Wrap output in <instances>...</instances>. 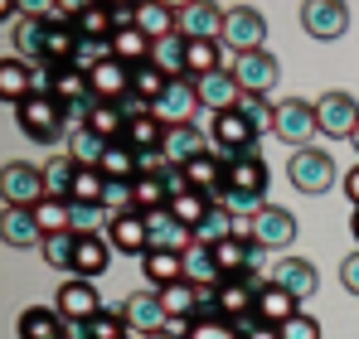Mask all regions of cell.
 <instances>
[{"label":"cell","mask_w":359,"mask_h":339,"mask_svg":"<svg viewBox=\"0 0 359 339\" xmlns=\"http://www.w3.org/2000/svg\"><path fill=\"white\" fill-rule=\"evenodd\" d=\"M340 282H345L350 296H359V252H350V257L340 262Z\"/></svg>","instance_id":"cell-56"},{"label":"cell","mask_w":359,"mask_h":339,"mask_svg":"<svg viewBox=\"0 0 359 339\" xmlns=\"http://www.w3.org/2000/svg\"><path fill=\"white\" fill-rule=\"evenodd\" d=\"M73 29H78V39H83V44H112V34H117L112 5H78Z\"/></svg>","instance_id":"cell-27"},{"label":"cell","mask_w":359,"mask_h":339,"mask_svg":"<svg viewBox=\"0 0 359 339\" xmlns=\"http://www.w3.org/2000/svg\"><path fill=\"white\" fill-rule=\"evenodd\" d=\"M272 136L287 141L292 151H306L311 136H320V126H316V102H301V97L277 102V131H272Z\"/></svg>","instance_id":"cell-7"},{"label":"cell","mask_w":359,"mask_h":339,"mask_svg":"<svg viewBox=\"0 0 359 339\" xmlns=\"http://www.w3.org/2000/svg\"><path fill=\"white\" fill-rule=\"evenodd\" d=\"M131 73H136V68H126L121 58H102V63L88 73V78H93V97L121 107V102L131 97Z\"/></svg>","instance_id":"cell-17"},{"label":"cell","mask_w":359,"mask_h":339,"mask_svg":"<svg viewBox=\"0 0 359 339\" xmlns=\"http://www.w3.org/2000/svg\"><path fill=\"white\" fill-rule=\"evenodd\" d=\"M243 339H282V325H262V320H252V325L243 330Z\"/></svg>","instance_id":"cell-57"},{"label":"cell","mask_w":359,"mask_h":339,"mask_svg":"<svg viewBox=\"0 0 359 339\" xmlns=\"http://www.w3.org/2000/svg\"><path fill=\"white\" fill-rule=\"evenodd\" d=\"M102 199H107V174L83 165V170H78V179H73L68 204H93V209H102Z\"/></svg>","instance_id":"cell-44"},{"label":"cell","mask_w":359,"mask_h":339,"mask_svg":"<svg viewBox=\"0 0 359 339\" xmlns=\"http://www.w3.org/2000/svg\"><path fill=\"white\" fill-rule=\"evenodd\" d=\"M238 233H248L262 252H277V247L297 242V214L282 209V204H267V209H257V214L248 219V228H238Z\"/></svg>","instance_id":"cell-5"},{"label":"cell","mask_w":359,"mask_h":339,"mask_svg":"<svg viewBox=\"0 0 359 339\" xmlns=\"http://www.w3.org/2000/svg\"><path fill=\"white\" fill-rule=\"evenodd\" d=\"M282 339H320V325H316L311 315H297V320L282 325Z\"/></svg>","instance_id":"cell-55"},{"label":"cell","mask_w":359,"mask_h":339,"mask_svg":"<svg viewBox=\"0 0 359 339\" xmlns=\"http://www.w3.org/2000/svg\"><path fill=\"white\" fill-rule=\"evenodd\" d=\"M184 170V179H189V189H199V194H224V170H229V160L224 155H214V151H204V155H194Z\"/></svg>","instance_id":"cell-26"},{"label":"cell","mask_w":359,"mask_h":339,"mask_svg":"<svg viewBox=\"0 0 359 339\" xmlns=\"http://www.w3.org/2000/svg\"><path fill=\"white\" fill-rule=\"evenodd\" d=\"M345 194H350V204L359 209V165L350 170V174H345Z\"/></svg>","instance_id":"cell-58"},{"label":"cell","mask_w":359,"mask_h":339,"mask_svg":"<svg viewBox=\"0 0 359 339\" xmlns=\"http://www.w3.org/2000/svg\"><path fill=\"white\" fill-rule=\"evenodd\" d=\"M301 25H306L311 39H340L350 29V5H340V0H311V5H301Z\"/></svg>","instance_id":"cell-14"},{"label":"cell","mask_w":359,"mask_h":339,"mask_svg":"<svg viewBox=\"0 0 359 339\" xmlns=\"http://www.w3.org/2000/svg\"><path fill=\"white\" fill-rule=\"evenodd\" d=\"M350 141H355V151H359V131H355V136H350Z\"/></svg>","instance_id":"cell-61"},{"label":"cell","mask_w":359,"mask_h":339,"mask_svg":"<svg viewBox=\"0 0 359 339\" xmlns=\"http://www.w3.org/2000/svg\"><path fill=\"white\" fill-rule=\"evenodd\" d=\"M141 267H146V282H156V291H165V286L184 282V252H146L141 257Z\"/></svg>","instance_id":"cell-38"},{"label":"cell","mask_w":359,"mask_h":339,"mask_svg":"<svg viewBox=\"0 0 359 339\" xmlns=\"http://www.w3.org/2000/svg\"><path fill=\"white\" fill-rule=\"evenodd\" d=\"M316 126H320V136H335V141L355 136L359 131V102L350 92H325L316 102Z\"/></svg>","instance_id":"cell-10"},{"label":"cell","mask_w":359,"mask_h":339,"mask_svg":"<svg viewBox=\"0 0 359 339\" xmlns=\"http://www.w3.org/2000/svg\"><path fill=\"white\" fill-rule=\"evenodd\" d=\"M297 315H301V300L287 286H277V282L257 286V320H262V325H287V320H297Z\"/></svg>","instance_id":"cell-22"},{"label":"cell","mask_w":359,"mask_h":339,"mask_svg":"<svg viewBox=\"0 0 359 339\" xmlns=\"http://www.w3.org/2000/svg\"><path fill=\"white\" fill-rule=\"evenodd\" d=\"M277 58L267 54V49H257V54H238V63H233V78H238L243 97H267L272 88H277Z\"/></svg>","instance_id":"cell-13"},{"label":"cell","mask_w":359,"mask_h":339,"mask_svg":"<svg viewBox=\"0 0 359 339\" xmlns=\"http://www.w3.org/2000/svg\"><path fill=\"white\" fill-rule=\"evenodd\" d=\"M165 88H170V78H165V73H161L156 63H141V68L131 73V92H136V97H146L151 107H156V102L165 97Z\"/></svg>","instance_id":"cell-47"},{"label":"cell","mask_w":359,"mask_h":339,"mask_svg":"<svg viewBox=\"0 0 359 339\" xmlns=\"http://www.w3.org/2000/svg\"><path fill=\"white\" fill-rule=\"evenodd\" d=\"M165 136H170V126H165V121H161L156 112L126 126V146H131V151H141V155H156V151H165Z\"/></svg>","instance_id":"cell-36"},{"label":"cell","mask_w":359,"mask_h":339,"mask_svg":"<svg viewBox=\"0 0 359 339\" xmlns=\"http://www.w3.org/2000/svg\"><path fill=\"white\" fill-rule=\"evenodd\" d=\"M194 88H199V107H209L214 116L219 112H238V102H243V88H238V78H233V68L209 73V78H199Z\"/></svg>","instance_id":"cell-19"},{"label":"cell","mask_w":359,"mask_h":339,"mask_svg":"<svg viewBox=\"0 0 359 339\" xmlns=\"http://www.w3.org/2000/svg\"><path fill=\"white\" fill-rule=\"evenodd\" d=\"M184 339H243V330L229 325V320H194V330Z\"/></svg>","instance_id":"cell-53"},{"label":"cell","mask_w":359,"mask_h":339,"mask_svg":"<svg viewBox=\"0 0 359 339\" xmlns=\"http://www.w3.org/2000/svg\"><path fill=\"white\" fill-rule=\"evenodd\" d=\"M214 204H219L214 194H199V189H184V194H175V199H170V214H175V219H180L184 228H194V233H199V228L209 223V214H214Z\"/></svg>","instance_id":"cell-37"},{"label":"cell","mask_w":359,"mask_h":339,"mask_svg":"<svg viewBox=\"0 0 359 339\" xmlns=\"http://www.w3.org/2000/svg\"><path fill=\"white\" fill-rule=\"evenodd\" d=\"M267 179H272V170L262 160V151H248V155H233L229 170H224V194H219V204L229 209V214H257V209H267Z\"/></svg>","instance_id":"cell-1"},{"label":"cell","mask_w":359,"mask_h":339,"mask_svg":"<svg viewBox=\"0 0 359 339\" xmlns=\"http://www.w3.org/2000/svg\"><path fill=\"white\" fill-rule=\"evenodd\" d=\"M131 199H136V214H141V219H151V214H165L175 194H170L165 174H141V179L131 184Z\"/></svg>","instance_id":"cell-30"},{"label":"cell","mask_w":359,"mask_h":339,"mask_svg":"<svg viewBox=\"0 0 359 339\" xmlns=\"http://www.w3.org/2000/svg\"><path fill=\"white\" fill-rule=\"evenodd\" d=\"M78 339H131V325H126V315H121V305L117 310H97L83 330H78Z\"/></svg>","instance_id":"cell-42"},{"label":"cell","mask_w":359,"mask_h":339,"mask_svg":"<svg viewBox=\"0 0 359 339\" xmlns=\"http://www.w3.org/2000/svg\"><path fill=\"white\" fill-rule=\"evenodd\" d=\"M15 126L39 141V146H59L68 136V107H63L54 92H29L20 107H15Z\"/></svg>","instance_id":"cell-2"},{"label":"cell","mask_w":359,"mask_h":339,"mask_svg":"<svg viewBox=\"0 0 359 339\" xmlns=\"http://www.w3.org/2000/svg\"><path fill=\"white\" fill-rule=\"evenodd\" d=\"M287 179H292V189H301V194H325V189H335V155H325L316 146L292 151Z\"/></svg>","instance_id":"cell-4"},{"label":"cell","mask_w":359,"mask_h":339,"mask_svg":"<svg viewBox=\"0 0 359 339\" xmlns=\"http://www.w3.org/2000/svg\"><path fill=\"white\" fill-rule=\"evenodd\" d=\"M10 44H15V58H25V63H44V49H49V20L39 15V5H29L25 20H15Z\"/></svg>","instance_id":"cell-16"},{"label":"cell","mask_w":359,"mask_h":339,"mask_svg":"<svg viewBox=\"0 0 359 339\" xmlns=\"http://www.w3.org/2000/svg\"><path fill=\"white\" fill-rule=\"evenodd\" d=\"M180 39H224L219 5H180Z\"/></svg>","instance_id":"cell-25"},{"label":"cell","mask_w":359,"mask_h":339,"mask_svg":"<svg viewBox=\"0 0 359 339\" xmlns=\"http://www.w3.org/2000/svg\"><path fill=\"white\" fill-rule=\"evenodd\" d=\"M146 228H151V252H156V247H161V252H189V247L199 242L194 228H184L170 209H165V214H151Z\"/></svg>","instance_id":"cell-23"},{"label":"cell","mask_w":359,"mask_h":339,"mask_svg":"<svg viewBox=\"0 0 359 339\" xmlns=\"http://www.w3.org/2000/svg\"><path fill=\"white\" fill-rule=\"evenodd\" d=\"M5 209H34L49 199V179H44V165H29V160H10L5 165Z\"/></svg>","instance_id":"cell-3"},{"label":"cell","mask_w":359,"mask_h":339,"mask_svg":"<svg viewBox=\"0 0 359 339\" xmlns=\"http://www.w3.org/2000/svg\"><path fill=\"white\" fill-rule=\"evenodd\" d=\"M121 315H126V325H131L136 339L161 335V330L170 325V315H165V305H161V291H136V296H126V300H121Z\"/></svg>","instance_id":"cell-11"},{"label":"cell","mask_w":359,"mask_h":339,"mask_svg":"<svg viewBox=\"0 0 359 339\" xmlns=\"http://www.w3.org/2000/svg\"><path fill=\"white\" fill-rule=\"evenodd\" d=\"M204 151H209V136H204L199 126H189V121H184V126H170V136H165V160H170V165H189V160L204 155Z\"/></svg>","instance_id":"cell-31"},{"label":"cell","mask_w":359,"mask_h":339,"mask_svg":"<svg viewBox=\"0 0 359 339\" xmlns=\"http://www.w3.org/2000/svg\"><path fill=\"white\" fill-rule=\"evenodd\" d=\"M107 262H112V242H107L102 233H78V247H73V277L93 282V277L107 272Z\"/></svg>","instance_id":"cell-21"},{"label":"cell","mask_w":359,"mask_h":339,"mask_svg":"<svg viewBox=\"0 0 359 339\" xmlns=\"http://www.w3.org/2000/svg\"><path fill=\"white\" fill-rule=\"evenodd\" d=\"M350 228H355V237H359V209H355V219H350Z\"/></svg>","instance_id":"cell-60"},{"label":"cell","mask_w":359,"mask_h":339,"mask_svg":"<svg viewBox=\"0 0 359 339\" xmlns=\"http://www.w3.org/2000/svg\"><path fill=\"white\" fill-rule=\"evenodd\" d=\"M262 39H267V20H262L252 5H233V10H224V44H229V49H238V54H257Z\"/></svg>","instance_id":"cell-8"},{"label":"cell","mask_w":359,"mask_h":339,"mask_svg":"<svg viewBox=\"0 0 359 339\" xmlns=\"http://www.w3.org/2000/svg\"><path fill=\"white\" fill-rule=\"evenodd\" d=\"M184 73L199 83L209 73H224V54H219V39H184Z\"/></svg>","instance_id":"cell-34"},{"label":"cell","mask_w":359,"mask_h":339,"mask_svg":"<svg viewBox=\"0 0 359 339\" xmlns=\"http://www.w3.org/2000/svg\"><path fill=\"white\" fill-rule=\"evenodd\" d=\"M146 339H180L175 330H161V335H146Z\"/></svg>","instance_id":"cell-59"},{"label":"cell","mask_w":359,"mask_h":339,"mask_svg":"<svg viewBox=\"0 0 359 339\" xmlns=\"http://www.w3.org/2000/svg\"><path fill=\"white\" fill-rule=\"evenodd\" d=\"M107 242L126 257H146L151 252V228L141 214H117V219H107Z\"/></svg>","instance_id":"cell-20"},{"label":"cell","mask_w":359,"mask_h":339,"mask_svg":"<svg viewBox=\"0 0 359 339\" xmlns=\"http://www.w3.org/2000/svg\"><path fill=\"white\" fill-rule=\"evenodd\" d=\"M161 305H165L170 320H194V310H199V286H194V282L165 286V291H161Z\"/></svg>","instance_id":"cell-43"},{"label":"cell","mask_w":359,"mask_h":339,"mask_svg":"<svg viewBox=\"0 0 359 339\" xmlns=\"http://www.w3.org/2000/svg\"><path fill=\"white\" fill-rule=\"evenodd\" d=\"M233 233H238V223H233V214H229V209H224V204H214V214H209V223L199 228V233H194V237H199V242H209V247H214V242H224V237H233Z\"/></svg>","instance_id":"cell-52"},{"label":"cell","mask_w":359,"mask_h":339,"mask_svg":"<svg viewBox=\"0 0 359 339\" xmlns=\"http://www.w3.org/2000/svg\"><path fill=\"white\" fill-rule=\"evenodd\" d=\"M136 29H141L151 44H161V39H175V34H180V10H175V5H141V15H136Z\"/></svg>","instance_id":"cell-32"},{"label":"cell","mask_w":359,"mask_h":339,"mask_svg":"<svg viewBox=\"0 0 359 339\" xmlns=\"http://www.w3.org/2000/svg\"><path fill=\"white\" fill-rule=\"evenodd\" d=\"M151 54H156V44L136 29V25H126V29H117L112 34V58H121L126 68H141V63H151Z\"/></svg>","instance_id":"cell-39"},{"label":"cell","mask_w":359,"mask_h":339,"mask_svg":"<svg viewBox=\"0 0 359 339\" xmlns=\"http://www.w3.org/2000/svg\"><path fill=\"white\" fill-rule=\"evenodd\" d=\"M257 286L262 282H219V310H224V320L229 325H238L248 330L252 320H257Z\"/></svg>","instance_id":"cell-15"},{"label":"cell","mask_w":359,"mask_h":339,"mask_svg":"<svg viewBox=\"0 0 359 339\" xmlns=\"http://www.w3.org/2000/svg\"><path fill=\"white\" fill-rule=\"evenodd\" d=\"M20 339H68V320L54 305H29L20 315Z\"/></svg>","instance_id":"cell-29"},{"label":"cell","mask_w":359,"mask_h":339,"mask_svg":"<svg viewBox=\"0 0 359 339\" xmlns=\"http://www.w3.org/2000/svg\"><path fill=\"white\" fill-rule=\"evenodd\" d=\"M238 112L248 116V126L257 131V136H267V131H277V107L267 102V97H243Z\"/></svg>","instance_id":"cell-51"},{"label":"cell","mask_w":359,"mask_h":339,"mask_svg":"<svg viewBox=\"0 0 359 339\" xmlns=\"http://www.w3.org/2000/svg\"><path fill=\"white\" fill-rule=\"evenodd\" d=\"M184 282H194V286H219V282H224L209 242H194V247L184 252Z\"/></svg>","instance_id":"cell-40"},{"label":"cell","mask_w":359,"mask_h":339,"mask_svg":"<svg viewBox=\"0 0 359 339\" xmlns=\"http://www.w3.org/2000/svg\"><path fill=\"white\" fill-rule=\"evenodd\" d=\"M267 282L287 286L297 300H311V296H316V286H320V277H316V267H311L306 257H282V262L272 267V277H267Z\"/></svg>","instance_id":"cell-24"},{"label":"cell","mask_w":359,"mask_h":339,"mask_svg":"<svg viewBox=\"0 0 359 339\" xmlns=\"http://www.w3.org/2000/svg\"><path fill=\"white\" fill-rule=\"evenodd\" d=\"M73 247H78V233L68 228V233H54V237H44V262L54 267V272H73Z\"/></svg>","instance_id":"cell-49"},{"label":"cell","mask_w":359,"mask_h":339,"mask_svg":"<svg viewBox=\"0 0 359 339\" xmlns=\"http://www.w3.org/2000/svg\"><path fill=\"white\" fill-rule=\"evenodd\" d=\"M34 219H39V228H44V237H54V233H68V228H73V204L49 194L44 204H34Z\"/></svg>","instance_id":"cell-45"},{"label":"cell","mask_w":359,"mask_h":339,"mask_svg":"<svg viewBox=\"0 0 359 339\" xmlns=\"http://www.w3.org/2000/svg\"><path fill=\"white\" fill-rule=\"evenodd\" d=\"M194 320H224V310H219V286H199V310H194Z\"/></svg>","instance_id":"cell-54"},{"label":"cell","mask_w":359,"mask_h":339,"mask_svg":"<svg viewBox=\"0 0 359 339\" xmlns=\"http://www.w3.org/2000/svg\"><path fill=\"white\" fill-rule=\"evenodd\" d=\"M151 112L161 116L165 126H184L189 116L199 112V88H194V78H170L165 97H161V102H156Z\"/></svg>","instance_id":"cell-18"},{"label":"cell","mask_w":359,"mask_h":339,"mask_svg":"<svg viewBox=\"0 0 359 339\" xmlns=\"http://www.w3.org/2000/svg\"><path fill=\"white\" fill-rule=\"evenodd\" d=\"M29 92H34V68H29L25 58H5V63H0V97H5L10 107H20Z\"/></svg>","instance_id":"cell-33"},{"label":"cell","mask_w":359,"mask_h":339,"mask_svg":"<svg viewBox=\"0 0 359 339\" xmlns=\"http://www.w3.org/2000/svg\"><path fill=\"white\" fill-rule=\"evenodd\" d=\"M257 141H262V136L248 126V116H243V112H219L214 121H209V151L224 155V160L257 151Z\"/></svg>","instance_id":"cell-6"},{"label":"cell","mask_w":359,"mask_h":339,"mask_svg":"<svg viewBox=\"0 0 359 339\" xmlns=\"http://www.w3.org/2000/svg\"><path fill=\"white\" fill-rule=\"evenodd\" d=\"M102 151H107V141H102V136H93L88 126H78V131L68 136V155H73L78 165L97 170V165H102Z\"/></svg>","instance_id":"cell-46"},{"label":"cell","mask_w":359,"mask_h":339,"mask_svg":"<svg viewBox=\"0 0 359 339\" xmlns=\"http://www.w3.org/2000/svg\"><path fill=\"white\" fill-rule=\"evenodd\" d=\"M78 170H83V165H78L73 155H54V160L44 165V179H49V194H54V199H68V194H73Z\"/></svg>","instance_id":"cell-48"},{"label":"cell","mask_w":359,"mask_h":339,"mask_svg":"<svg viewBox=\"0 0 359 339\" xmlns=\"http://www.w3.org/2000/svg\"><path fill=\"white\" fill-rule=\"evenodd\" d=\"M151 63H156L165 78H189V73H184V39H180V34L175 39H161L156 54H151Z\"/></svg>","instance_id":"cell-50"},{"label":"cell","mask_w":359,"mask_h":339,"mask_svg":"<svg viewBox=\"0 0 359 339\" xmlns=\"http://www.w3.org/2000/svg\"><path fill=\"white\" fill-rule=\"evenodd\" d=\"M54 310H59L68 325H88L97 310H102V296H97V286L93 282H83V277H73V282H63L59 286V300H54Z\"/></svg>","instance_id":"cell-12"},{"label":"cell","mask_w":359,"mask_h":339,"mask_svg":"<svg viewBox=\"0 0 359 339\" xmlns=\"http://www.w3.org/2000/svg\"><path fill=\"white\" fill-rule=\"evenodd\" d=\"M102 174H107V184H136L141 179V151H131L126 141H112L107 151H102Z\"/></svg>","instance_id":"cell-28"},{"label":"cell","mask_w":359,"mask_h":339,"mask_svg":"<svg viewBox=\"0 0 359 339\" xmlns=\"http://www.w3.org/2000/svg\"><path fill=\"white\" fill-rule=\"evenodd\" d=\"M5 242L10 247H44V228L34 209H5Z\"/></svg>","instance_id":"cell-35"},{"label":"cell","mask_w":359,"mask_h":339,"mask_svg":"<svg viewBox=\"0 0 359 339\" xmlns=\"http://www.w3.org/2000/svg\"><path fill=\"white\" fill-rule=\"evenodd\" d=\"M257 242L248 237V233H233V237H224V242H214V262H219V277L224 282H252V272H257Z\"/></svg>","instance_id":"cell-9"},{"label":"cell","mask_w":359,"mask_h":339,"mask_svg":"<svg viewBox=\"0 0 359 339\" xmlns=\"http://www.w3.org/2000/svg\"><path fill=\"white\" fill-rule=\"evenodd\" d=\"M126 126H131V121H126V112H121V107H112V102H97V107H93V116H88V131H93V136H102L107 146H112V141H126Z\"/></svg>","instance_id":"cell-41"}]
</instances>
